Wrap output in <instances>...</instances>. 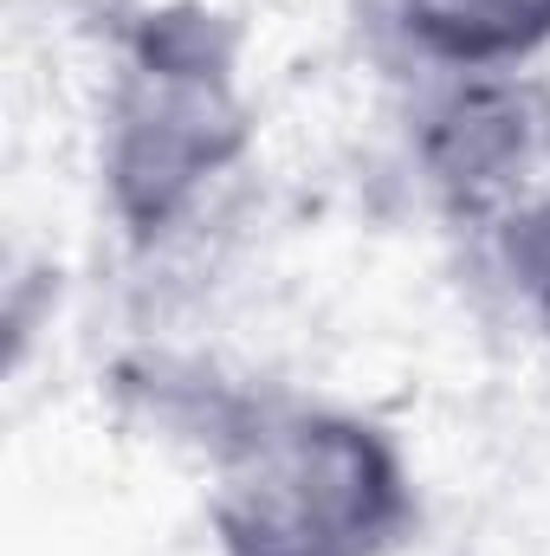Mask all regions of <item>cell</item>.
Segmentation results:
<instances>
[{
  "mask_svg": "<svg viewBox=\"0 0 550 556\" xmlns=\"http://www.w3.org/2000/svg\"><path fill=\"white\" fill-rule=\"evenodd\" d=\"M421 72H532L550 52V0H383Z\"/></svg>",
  "mask_w": 550,
  "mask_h": 556,
  "instance_id": "277c9868",
  "label": "cell"
},
{
  "mask_svg": "<svg viewBox=\"0 0 550 556\" xmlns=\"http://www.w3.org/2000/svg\"><path fill=\"white\" fill-rule=\"evenodd\" d=\"M124 382L155 433L201 459L221 556H396L414 538V466L376 415L201 363H142Z\"/></svg>",
  "mask_w": 550,
  "mask_h": 556,
  "instance_id": "6da1fadb",
  "label": "cell"
},
{
  "mask_svg": "<svg viewBox=\"0 0 550 556\" xmlns=\"http://www.w3.org/2000/svg\"><path fill=\"white\" fill-rule=\"evenodd\" d=\"M409 149L434 214L473 247L550 162V78L421 72L409 104Z\"/></svg>",
  "mask_w": 550,
  "mask_h": 556,
  "instance_id": "3957f363",
  "label": "cell"
},
{
  "mask_svg": "<svg viewBox=\"0 0 550 556\" xmlns=\"http://www.w3.org/2000/svg\"><path fill=\"white\" fill-rule=\"evenodd\" d=\"M473 260L518 304V317L550 343V162L525 181V194L473 240Z\"/></svg>",
  "mask_w": 550,
  "mask_h": 556,
  "instance_id": "5b68a950",
  "label": "cell"
},
{
  "mask_svg": "<svg viewBox=\"0 0 550 556\" xmlns=\"http://www.w3.org/2000/svg\"><path fill=\"white\" fill-rule=\"evenodd\" d=\"M240 20L208 0H142L111 26L98 91V201L130 253L175 247L253 155Z\"/></svg>",
  "mask_w": 550,
  "mask_h": 556,
  "instance_id": "7a4b0ae2",
  "label": "cell"
}]
</instances>
